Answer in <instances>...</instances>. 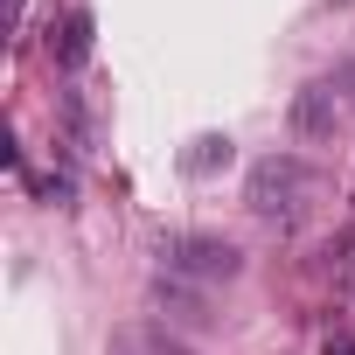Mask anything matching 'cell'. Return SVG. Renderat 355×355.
Segmentation results:
<instances>
[{"mask_svg": "<svg viewBox=\"0 0 355 355\" xmlns=\"http://www.w3.org/2000/svg\"><path fill=\"white\" fill-rule=\"evenodd\" d=\"M70 196H77V182H70V174H49V182H42V202H56V209H63Z\"/></svg>", "mask_w": 355, "mask_h": 355, "instance_id": "8992f818", "label": "cell"}, {"mask_svg": "<svg viewBox=\"0 0 355 355\" xmlns=\"http://www.w3.org/2000/svg\"><path fill=\"white\" fill-rule=\"evenodd\" d=\"M293 132H300V139H327V132H334V91H327V84H306V91L293 98Z\"/></svg>", "mask_w": 355, "mask_h": 355, "instance_id": "3957f363", "label": "cell"}, {"mask_svg": "<svg viewBox=\"0 0 355 355\" xmlns=\"http://www.w3.org/2000/svg\"><path fill=\"white\" fill-rule=\"evenodd\" d=\"M320 355H355V341H327V348H320Z\"/></svg>", "mask_w": 355, "mask_h": 355, "instance_id": "52a82bcc", "label": "cell"}, {"mask_svg": "<svg viewBox=\"0 0 355 355\" xmlns=\"http://www.w3.org/2000/svg\"><path fill=\"white\" fill-rule=\"evenodd\" d=\"M160 258H167V279H196V286H230L244 272L237 244H223V237H167Z\"/></svg>", "mask_w": 355, "mask_h": 355, "instance_id": "7a4b0ae2", "label": "cell"}, {"mask_svg": "<svg viewBox=\"0 0 355 355\" xmlns=\"http://www.w3.org/2000/svg\"><path fill=\"white\" fill-rule=\"evenodd\" d=\"M230 160V139H216V132H202L196 146H189V174H209V167H223Z\"/></svg>", "mask_w": 355, "mask_h": 355, "instance_id": "5b68a950", "label": "cell"}, {"mask_svg": "<svg viewBox=\"0 0 355 355\" xmlns=\"http://www.w3.org/2000/svg\"><path fill=\"white\" fill-rule=\"evenodd\" d=\"M306 189H313V167H306L300 153H265V160L251 167V182H244V202H251L258 216H293Z\"/></svg>", "mask_w": 355, "mask_h": 355, "instance_id": "6da1fadb", "label": "cell"}, {"mask_svg": "<svg viewBox=\"0 0 355 355\" xmlns=\"http://www.w3.org/2000/svg\"><path fill=\"white\" fill-rule=\"evenodd\" d=\"M56 63H63V70H84V63H91V15H84V8H77V15H63Z\"/></svg>", "mask_w": 355, "mask_h": 355, "instance_id": "277c9868", "label": "cell"}]
</instances>
